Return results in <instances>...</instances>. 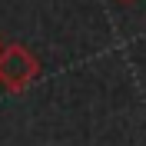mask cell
<instances>
[{"mask_svg":"<svg viewBox=\"0 0 146 146\" xmlns=\"http://www.w3.org/2000/svg\"><path fill=\"white\" fill-rule=\"evenodd\" d=\"M36 76H40V63L27 46L10 43L0 50V86H7L10 93H23Z\"/></svg>","mask_w":146,"mask_h":146,"instance_id":"cell-1","label":"cell"},{"mask_svg":"<svg viewBox=\"0 0 146 146\" xmlns=\"http://www.w3.org/2000/svg\"><path fill=\"white\" fill-rule=\"evenodd\" d=\"M0 50H3V43H0Z\"/></svg>","mask_w":146,"mask_h":146,"instance_id":"cell-2","label":"cell"}]
</instances>
